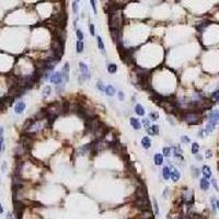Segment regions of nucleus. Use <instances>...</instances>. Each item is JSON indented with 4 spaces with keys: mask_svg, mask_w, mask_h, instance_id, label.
Here are the masks:
<instances>
[{
    "mask_svg": "<svg viewBox=\"0 0 219 219\" xmlns=\"http://www.w3.org/2000/svg\"><path fill=\"white\" fill-rule=\"evenodd\" d=\"M218 120H219V111H215V112H212V113L209 115V120H208V124H207L205 129L206 134L212 133V130L215 129V126H216V124L218 123Z\"/></svg>",
    "mask_w": 219,
    "mask_h": 219,
    "instance_id": "obj_4",
    "label": "nucleus"
},
{
    "mask_svg": "<svg viewBox=\"0 0 219 219\" xmlns=\"http://www.w3.org/2000/svg\"><path fill=\"white\" fill-rule=\"evenodd\" d=\"M167 193H168V189L164 191V193H163V197L164 198H167Z\"/></svg>",
    "mask_w": 219,
    "mask_h": 219,
    "instance_id": "obj_57",
    "label": "nucleus"
},
{
    "mask_svg": "<svg viewBox=\"0 0 219 219\" xmlns=\"http://www.w3.org/2000/svg\"><path fill=\"white\" fill-rule=\"evenodd\" d=\"M135 112H136L137 115L142 116V115L145 114V110H144L142 105H140V104H136V106H135Z\"/></svg>",
    "mask_w": 219,
    "mask_h": 219,
    "instance_id": "obj_24",
    "label": "nucleus"
},
{
    "mask_svg": "<svg viewBox=\"0 0 219 219\" xmlns=\"http://www.w3.org/2000/svg\"><path fill=\"white\" fill-rule=\"evenodd\" d=\"M56 34H57V40H59L62 43H64L65 40H66V31H65L64 28H57Z\"/></svg>",
    "mask_w": 219,
    "mask_h": 219,
    "instance_id": "obj_12",
    "label": "nucleus"
},
{
    "mask_svg": "<svg viewBox=\"0 0 219 219\" xmlns=\"http://www.w3.org/2000/svg\"><path fill=\"white\" fill-rule=\"evenodd\" d=\"M153 161L155 165H161L163 163V155L161 153H155L153 157Z\"/></svg>",
    "mask_w": 219,
    "mask_h": 219,
    "instance_id": "obj_18",
    "label": "nucleus"
},
{
    "mask_svg": "<svg viewBox=\"0 0 219 219\" xmlns=\"http://www.w3.org/2000/svg\"><path fill=\"white\" fill-rule=\"evenodd\" d=\"M147 132H148V134L151 135V136L159 135V126H158V125H152V126H150V127L147 129Z\"/></svg>",
    "mask_w": 219,
    "mask_h": 219,
    "instance_id": "obj_17",
    "label": "nucleus"
},
{
    "mask_svg": "<svg viewBox=\"0 0 219 219\" xmlns=\"http://www.w3.org/2000/svg\"><path fill=\"white\" fill-rule=\"evenodd\" d=\"M149 117H150L151 120H157L159 118V113H158V112H151V113L149 114Z\"/></svg>",
    "mask_w": 219,
    "mask_h": 219,
    "instance_id": "obj_34",
    "label": "nucleus"
},
{
    "mask_svg": "<svg viewBox=\"0 0 219 219\" xmlns=\"http://www.w3.org/2000/svg\"><path fill=\"white\" fill-rule=\"evenodd\" d=\"M3 150V140H0V152Z\"/></svg>",
    "mask_w": 219,
    "mask_h": 219,
    "instance_id": "obj_52",
    "label": "nucleus"
},
{
    "mask_svg": "<svg viewBox=\"0 0 219 219\" xmlns=\"http://www.w3.org/2000/svg\"><path fill=\"white\" fill-rule=\"evenodd\" d=\"M47 117H48L47 111H46V110H41V111L34 116V120H45V118H47Z\"/></svg>",
    "mask_w": 219,
    "mask_h": 219,
    "instance_id": "obj_13",
    "label": "nucleus"
},
{
    "mask_svg": "<svg viewBox=\"0 0 219 219\" xmlns=\"http://www.w3.org/2000/svg\"><path fill=\"white\" fill-rule=\"evenodd\" d=\"M25 110V103L23 101H19L15 106H14V112L17 114H21L23 113V111Z\"/></svg>",
    "mask_w": 219,
    "mask_h": 219,
    "instance_id": "obj_11",
    "label": "nucleus"
},
{
    "mask_svg": "<svg viewBox=\"0 0 219 219\" xmlns=\"http://www.w3.org/2000/svg\"><path fill=\"white\" fill-rule=\"evenodd\" d=\"M198 150H199L198 144L197 142H193V145H192V153H193V155H197Z\"/></svg>",
    "mask_w": 219,
    "mask_h": 219,
    "instance_id": "obj_32",
    "label": "nucleus"
},
{
    "mask_svg": "<svg viewBox=\"0 0 219 219\" xmlns=\"http://www.w3.org/2000/svg\"><path fill=\"white\" fill-rule=\"evenodd\" d=\"M91 6H92V8H93V12H94V13H97V8H95V1L91 0Z\"/></svg>",
    "mask_w": 219,
    "mask_h": 219,
    "instance_id": "obj_48",
    "label": "nucleus"
},
{
    "mask_svg": "<svg viewBox=\"0 0 219 219\" xmlns=\"http://www.w3.org/2000/svg\"><path fill=\"white\" fill-rule=\"evenodd\" d=\"M153 207H155V216H158L159 215V206H158V202H157V199H153Z\"/></svg>",
    "mask_w": 219,
    "mask_h": 219,
    "instance_id": "obj_36",
    "label": "nucleus"
},
{
    "mask_svg": "<svg viewBox=\"0 0 219 219\" xmlns=\"http://www.w3.org/2000/svg\"><path fill=\"white\" fill-rule=\"evenodd\" d=\"M212 186H214V189H215L216 191H219L218 185H217V182H216V179H214V177H212Z\"/></svg>",
    "mask_w": 219,
    "mask_h": 219,
    "instance_id": "obj_42",
    "label": "nucleus"
},
{
    "mask_svg": "<svg viewBox=\"0 0 219 219\" xmlns=\"http://www.w3.org/2000/svg\"><path fill=\"white\" fill-rule=\"evenodd\" d=\"M135 206L138 209H140L142 212L150 210V208H151V204H150L148 198H137L135 200Z\"/></svg>",
    "mask_w": 219,
    "mask_h": 219,
    "instance_id": "obj_5",
    "label": "nucleus"
},
{
    "mask_svg": "<svg viewBox=\"0 0 219 219\" xmlns=\"http://www.w3.org/2000/svg\"><path fill=\"white\" fill-rule=\"evenodd\" d=\"M216 208L219 209V199H216Z\"/></svg>",
    "mask_w": 219,
    "mask_h": 219,
    "instance_id": "obj_56",
    "label": "nucleus"
},
{
    "mask_svg": "<svg viewBox=\"0 0 219 219\" xmlns=\"http://www.w3.org/2000/svg\"><path fill=\"white\" fill-rule=\"evenodd\" d=\"M78 8H79V6H78V2H72V9H73V12L75 13H78Z\"/></svg>",
    "mask_w": 219,
    "mask_h": 219,
    "instance_id": "obj_43",
    "label": "nucleus"
},
{
    "mask_svg": "<svg viewBox=\"0 0 219 219\" xmlns=\"http://www.w3.org/2000/svg\"><path fill=\"white\" fill-rule=\"evenodd\" d=\"M2 214H3V207L0 204V215H2Z\"/></svg>",
    "mask_w": 219,
    "mask_h": 219,
    "instance_id": "obj_55",
    "label": "nucleus"
},
{
    "mask_svg": "<svg viewBox=\"0 0 219 219\" xmlns=\"http://www.w3.org/2000/svg\"><path fill=\"white\" fill-rule=\"evenodd\" d=\"M202 172H203L205 179H209V177H212V170H210V168L208 165H204L203 169H202Z\"/></svg>",
    "mask_w": 219,
    "mask_h": 219,
    "instance_id": "obj_19",
    "label": "nucleus"
},
{
    "mask_svg": "<svg viewBox=\"0 0 219 219\" xmlns=\"http://www.w3.org/2000/svg\"><path fill=\"white\" fill-rule=\"evenodd\" d=\"M212 98L214 100H216L217 102H219V90H217V91H215L214 93L212 94Z\"/></svg>",
    "mask_w": 219,
    "mask_h": 219,
    "instance_id": "obj_38",
    "label": "nucleus"
},
{
    "mask_svg": "<svg viewBox=\"0 0 219 219\" xmlns=\"http://www.w3.org/2000/svg\"><path fill=\"white\" fill-rule=\"evenodd\" d=\"M107 71H109L110 73H115V72L117 71V66L115 64H110L107 66Z\"/></svg>",
    "mask_w": 219,
    "mask_h": 219,
    "instance_id": "obj_30",
    "label": "nucleus"
},
{
    "mask_svg": "<svg viewBox=\"0 0 219 219\" xmlns=\"http://www.w3.org/2000/svg\"><path fill=\"white\" fill-rule=\"evenodd\" d=\"M140 218L142 219H155V217H153V214L150 212V210H146V212H142Z\"/></svg>",
    "mask_w": 219,
    "mask_h": 219,
    "instance_id": "obj_22",
    "label": "nucleus"
},
{
    "mask_svg": "<svg viewBox=\"0 0 219 219\" xmlns=\"http://www.w3.org/2000/svg\"><path fill=\"white\" fill-rule=\"evenodd\" d=\"M130 125L133 126L134 129H140V127H142L139 120H137V118H135V117H132V118H130Z\"/></svg>",
    "mask_w": 219,
    "mask_h": 219,
    "instance_id": "obj_21",
    "label": "nucleus"
},
{
    "mask_svg": "<svg viewBox=\"0 0 219 219\" xmlns=\"http://www.w3.org/2000/svg\"><path fill=\"white\" fill-rule=\"evenodd\" d=\"M24 209V204L21 200H14V212L18 219H21V215Z\"/></svg>",
    "mask_w": 219,
    "mask_h": 219,
    "instance_id": "obj_7",
    "label": "nucleus"
},
{
    "mask_svg": "<svg viewBox=\"0 0 219 219\" xmlns=\"http://www.w3.org/2000/svg\"><path fill=\"white\" fill-rule=\"evenodd\" d=\"M170 177L172 179L173 182H177L180 180V177H181V174H180V172L177 169H173L171 171V173H170Z\"/></svg>",
    "mask_w": 219,
    "mask_h": 219,
    "instance_id": "obj_14",
    "label": "nucleus"
},
{
    "mask_svg": "<svg viewBox=\"0 0 219 219\" xmlns=\"http://www.w3.org/2000/svg\"><path fill=\"white\" fill-rule=\"evenodd\" d=\"M177 219H184V218L182 217V216H179V217H177Z\"/></svg>",
    "mask_w": 219,
    "mask_h": 219,
    "instance_id": "obj_59",
    "label": "nucleus"
},
{
    "mask_svg": "<svg viewBox=\"0 0 219 219\" xmlns=\"http://www.w3.org/2000/svg\"><path fill=\"white\" fill-rule=\"evenodd\" d=\"M192 170H193V175L195 177H197L199 175V170L197 168H195V167H192Z\"/></svg>",
    "mask_w": 219,
    "mask_h": 219,
    "instance_id": "obj_40",
    "label": "nucleus"
},
{
    "mask_svg": "<svg viewBox=\"0 0 219 219\" xmlns=\"http://www.w3.org/2000/svg\"><path fill=\"white\" fill-rule=\"evenodd\" d=\"M62 75H63V78H65L66 81L69 80V64H68V63L65 64L64 69H63V71H62Z\"/></svg>",
    "mask_w": 219,
    "mask_h": 219,
    "instance_id": "obj_16",
    "label": "nucleus"
},
{
    "mask_svg": "<svg viewBox=\"0 0 219 219\" xmlns=\"http://www.w3.org/2000/svg\"><path fill=\"white\" fill-rule=\"evenodd\" d=\"M142 124H144L145 128H147V129L150 127V120H149L148 118H144V120H142Z\"/></svg>",
    "mask_w": 219,
    "mask_h": 219,
    "instance_id": "obj_37",
    "label": "nucleus"
},
{
    "mask_svg": "<svg viewBox=\"0 0 219 219\" xmlns=\"http://www.w3.org/2000/svg\"><path fill=\"white\" fill-rule=\"evenodd\" d=\"M7 219H13V218H12V215H11V212H8V214H7Z\"/></svg>",
    "mask_w": 219,
    "mask_h": 219,
    "instance_id": "obj_54",
    "label": "nucleus"
},
{
    "mask_svg": "<svg viewBox=\"0 0 219 219\" xmlns=\"http://www.w3.org/2000/svg\"><path fill=\"white\" fill-rule=\"evenodd\" d=\"M182 118L184 120H186L190 125H196L198 123H200V112L198 111H186V112H181Z\"/></svg>",
    "mask_w": 219,
    "mask_h": 219,
    "instance_id": "obj_1",
    "label": "nucleus"
},
{
    "mask_svg": "<svg viewBox=\"0 0 219 219\" xmlns=\"http://www.w3.org/2000/svg\"><path fill=\"white\" fill-rule=\"evenodd\" d=\"M142 145L145 149L150 148V146H151V140H150V138H149V137H144V138L142 139Z\"/></svg>",
    "mask_w": 219,
    "mask_h": 219,
    "instance_id": "obj_20",
    "label": "nucleus"
},
{
    "mask_svg": "<svg viewBox=\"0 0 219 219\" xmlns=\"http://www.w3.org/2000/svg\"><path fill=\"white\" fill-rule=\"evenodd\" d=\"M173 151H174V155L175 157H181L182 158V149L180 148L179 146L173 147Z\"/></svg>",
    "mask_w": 219,
    "mask_h": 219,
    "instance_id": "obj_31",
    "label": "nucleus"
},
{
    "mask_svg": "<svg viewBox=\"0 0 219 219\" xmlns=\"http://www.w3.org/2000/svg\"><path fill=\"white\" fill-rule=\"evenodd\" d=\"M199 186H200V189H202L203 191H207V190L209 189V182H208V180L205 179V177L200 179V181H199Z\"/></svg>",
    "mask_w": 219,
    "mask_h": 219,
    "instance_id": "obj_15",
    "label": "nucleus"
},
{
    "mask_svg": "<svg viewBox=\"0 0 219 219\" xmlns=\"http://www.w3.org/2000/svg\"><path fill=\"white\" fill-rule=\"evenodd\" d=\"M196 159H197V160H202V155H196Z\"/></svg>",
    "mask_w": 219,
    "mask_h": 219,
    "instance_id": "obj_58",
    "label": "nucleus"
},
{
    "mask_svg": "<svg viewBox=\"0 0 219 219\" xmlns=\"http://www.w3.org/2000/svg\"><path fill=\"white\" fill-rule=\"evenodd\" d=\"M76 33H77V37L78 40L81 42V40H83V34H82V32H81V30H77L76 31Z\"/></svg>",
    "mask_w": 219,
    "mask_h": 219,
    "instance_id": "obj_39",
    "label": "nucleus"
},
{
    "mask_svg": "<svg viewBox=\"0 0 219 219\" xmlns=\"http://www.w3.org/2000/svg\"><path fill=\"white\" fill-rule=\"evenodd\" d=\"M50 80L52 83H55V85H62L63 82V75L62 72H54L53 75H50Z\"/></svg>",
    "mask_w": 219,
    "mask_h": 219,
    "instance_id": "obj_8",
    "label": "nucleus"
},
{
    "mask_svg": "<svg viewBox=\"0 0 219 219\" xmlns=\"http://www.w3.org/2000/svg\"><path fill=\"white\" fill-rule=\"evenodd\" d=\"M56 90H57V92H62V91H63V90H64V85H57Z\"/></svg>",
    "mask_w": 219,
    "mask_h": 219,
    "instance_id": "obj_47",
    "label": "nucleus"
},
{
    "mask_svg": "<svg viewBox=\"0 0 219 219\" xmlns=\"http://www.w3.org/2000/svg\"><path fill=\"white\" fill-rule=\"evenodd\" d=\"M0 140H3V127H0Z\"/></svg>",
    "mask_w": 219,
    "mask_h": 219,
    "instance_id": "obj_50",
    "label": "nucleus"
},
{
    "mask_svg": "<svg viewBox=\"0 0 219 219\" xmlns=\"http://www.w3.org/2000/svg\"><path fill=\"white\" fill-rule=\"evenodd\" d=\"M212 155V150H207V151H206V158H210Z\"/></svg>",
    "mask_w": 219,
    "mask_h": 219,
    "instance_id": "obj_51",
    "label": "nucleus"
},
{
    "mask_svg": "<svg viewBox=\"0 0 219 219\" xmlns=\"http://www.w3.org/2000/svg\"><path fill=\"white\" fill-rule=\"evenodd\" d=\"M91 147V144H88V145H85V146H82L81 148L78 150V153L79 155H85V152L89 150V148Z\"/></svg>",
    "mask_w": 219,
    "mask_h": 219,
    "instance_id": "obj_26",
    "label": "nucleus"
},
{
    "mask_svg": "<svg viewBox=\"0 0 219 219\" xmlns=\"http://www.w3.org/2000/svg\"><path fill=\"white\" fill-rule=\"evenodd\" d=\"M80 66V70H81V77L83 78V79H89L90 78V73H89V69H88V66L83 63H80L79 64Z\"/></svg>",
    "mask_w": 219,
    "mask_h": 219,
    "instance_id": "obj_10",
    "label": "nucleus"
},
{
    "mask_svg": "<svg viewBox=\"0 0 219 219\" xmlns=\"http://www.w3.org/2000/svg\"><path fill=\"white\" fill-rule=\"evenodd\" d=\"M135 195L137 198H147V189L142 182L137 183V189L135 192Z\"/></svg>",
    "mask_w": 219,
    "mask_h": 219,
    "instance_id": "obj_6",
    "label": "nucleus"
},
{
    "mask_svg": "<svg viewBox=\"0 0 219 219\" xmlns=\"http://www.w3.org/2000/svg\"><path fill=\"white\" fill-rule=\"evenodd\" d=\"M110 28L111 30H120L123 25V17L120 11H115L110 14Z\"/></svg>",
    "mask_w": 219,
    "mask_h": 219,
    "instance_id": "obj_2",
    "label": "nucleus"
},
{
    "mask_svg": "<svg viewBox=\"0 0 219 219\" xmlns=\"http://www.w3.org/2000/svg\"><path fill=\"white\" fill-rule=\"evenodd\" d=\"M97 41H98V46H99L100 50H101L102 53H105V48H104V43L102 42V38H101L100 36H98V37H97Z\"/></svg>",
    "mask_w": 219,
    "mask_h": 219,
    "instance_id": "obj_28",
    "label": "nucleus"
},
{
    "mask_svg": "<svg viewBox=\"0 0 219 219\" xmlns=\"http://www.w3.org/2000/svg\"><path fill=\"white\" fill-rule=\"evenodd\" d=\"M111 33V37L113 38L114 43H117V45L122 43V33H120V30H111L110 31Z\"/></svg>",
    "mask_w": 219,
    "mask_h": 219,
    "instance_id": "obj_9",
    "label": "nucleus"
},
{
    "mask_svg": "<svg viewBox=\"0 0 219 219\" xmlns=\"http://www.w3.org/2000/svg\"><path fill=\"white\" fill-rule=\"evenodd\" d=\"M98 89H99L100 91H104V90H105L104 85H103V83H102L101 81H99V82H98Z\"/></svg>",
    "mask_w": 219,
    "mask_h": 219,
    "instance_id": "obj_44",
    "label": "nucleus"
},
{
    "mask_svg": "<svg viewBox=\"0 0 219 219\" xmlns=\"http://www.w3.org/2000/svg\"><path fill=\"white\" fill-rule=\"evenodd\" d=\"M90 34L94 35V25L93 24H90Z\"/></svg>",
    "mask_w": 219,
    "mask_h": 219,
    "instance_id": "obj_49",
    "label": "nucleus"
},
{
    "mask_svg": "<svg viewBox=\"0 0 219 219\" xmlns=\"http://www.w3.org/2000/svg\"><path fill=\"white\" fill-rule=\"evenodd\" d=\"M212 212H216V198L215 197L212 198Z\"/></svg>",
    "mask_w": 219,
    "mask_h": 219,
    "instance_id": "obj_41",
    "label": "nucleus"
},
{
    "mask_svg": "<svg viewBox=\"0 0 219 219\" xmlns=\"http://www.w3.org/2000/svg\"><path fill=\"white\" fill-rule=\"evenodd\" d=\"M124 98H125V95H124V92H122V91L118 92V99H120V101H123V100H124Z\"/></svg>",
    "mask_w": 219,
    "mask_h": 219,
    "instance_id": "obj_46",
    "label": "nucleus"
},
{
    "mask_svg": "<svg viewBox=\"0 0 219 219\" xmlns=\"http://www.w3.org/2000/svg\"><path fill=\"white\" fill-rule=\"evenodd\" d=\"M76 47H77L78 53H82V50H83V48H85V45H83V43L82 42L78 41L77 44H76Z\"/></svg>",
    "mask_w": 219,
    "mask_h": 219,
    "instance_id": "obj_33",
    "label": "nucleus"
},
{
    "mask_svg": "<svg viewBox=\"0 0 219 219\" xmlns=\"http://www.w3.org/2000/svg\"><path fill=\"white\" fill-rule=\"evenodd\" d=\"M209 23H210V22H208V21L202 22L200 24H198L197 26H196V28H197V31H198V32H204L205 28H206V26H208V25H209Z\"/></svg>",
    "mask_w": 219,
    "mask_h": 219,
    "instance_id": "obj_25",
    "label": "nucleus"
},
{
    "mask_svg": "<svg viewBox=\"0 0 219 219\" xmlns=\"http://www.w3.org/2000/svg\"><path fill=\"white\" fill-rule=\"evenodd\" d=\"M50 92H52V89H50V85H46V87H44V89H43V97L44 98H47L48 95L50 94Z\"/></svg>",
    "mask_w": 219,
    "mask_h": 219,
    "instance_id": "obj_29",
    "label": "nucleus"
},
{
    "mask_svg": "<svg viewBox=\"0 0 219 219\" xmlns=\"http://www.w3.org/2000/svg\"><path fill=\"white\" fill-rule=\"evenodd\" d=\"M162 152L164 157H169V155H171V149H170L169 147H164V148L162 149Z\"/></svg>",
    "mask_w": 219,
    "mask_h": 219,
    "instance_id": "obj_35",
    "label": "nucleus"
},
{
    "mask_svg": "<svg viewBox=\"0 0 219 219\" xmlns=\"http://www.w3.org/2000/svg\"><path fill=\"white\" fill-rule=\"evenodd\" d=\"M104 91H105V93L109 97H113L114 94H115V88H114L113 85H107Z\"/></svg>",
    "mask_w": 219,
    "mask_h": 219,
    "instance_id": "obj_23",
    "label": "nucleus"
},
{
    "mask_svg": "<svg viewBox=\"0 0 219 219\" xmlns=\"http://www.w3.org/2000/svg\"><path fill=\"white\" fill-rule=\"evenodd\" d=\"M181 142L187 144V142H190V138H189L187 136H182V137H181Z\"/></svg>",
    "mask_w": 219,
    "mask_h": 219,
    "instance_id": "obj_45",
    "label": "nucleus"
},
{
    "mask_svg": "<svg viewBox=\"0 0 219 219\" xmlns=\"http://www.w3.org/2000/svg\"><path fill=\"white\" fill-rule=\"evenodd\" d=\"M6 168H7V163H6V162H3V164H2V167H1V169H2V171H5V170H6Z\"/></svg>",
    "mask_w": 219,
    "mask_h": 219,
    "instance_id": "obj_53",
    "label": "nucleus"
},
{
    "mask_svg": "<svg viewBox=\"0 0 219 219\" xmlns=\"http://www.w3.org/2000/svg\"><path fill=\"white\" fill-rule=\"evenodd\" d=\"M170 173H171V171L168 167H164L162 170V175L164 177V180H169L170 179Z\"/></svg>",
    "mask_w": 219,
    "mask_h": 219,
    "instance_id": "obj_27",
    "label": "nucleus"
},
{
    "mask_svg": "<svg viewBox=\"0 0 219 219\" xmlns=\"http://www.w3.org/2000/svg\"><path fill=\"white\" fill-rule=\"evenodd\" d=\"M50 50L55 56L60 58V56L64 53V43H62L57 38H53V41L50 43Z\"/></svg>",
    "mask_w": 219,
    "mask_h": 219,
    "instance_id": "obj_3",
    "label": "nucleus"
}]
</instances>
